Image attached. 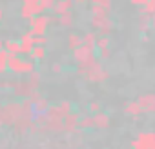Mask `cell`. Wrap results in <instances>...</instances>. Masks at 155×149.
Returning <instances> with one entry per match:
<instances>
[{"instance_id": "6da1fadb", "label": "cell", "mask_w": 155, "mask_h": 149, "mask_svg": "<svg viewBox=\"0 0 155 149\" xmlns=\"http://www.w3.org/2000/svg\"><path fill=\"white\" fill-rule=\"evenodd\" d=\"M71 4H73V0H60V2L55 6V13H60V15L68 13V9L71 8Z\"/></svg>"}, {"instance_id": "277c9868", "label": "cell", "mask_w": 155, "mask_h": 149, "mask_svg": "<svg viewBox=\"0 0 155 149\" xmlns=\"http://www.w3.org/2000/svg\"><path fill=\"white\" fill-rule=\"evenodd\" d=\"M75 2H86V0H75Z\"/></svg>"}, {"instance_id": "7a4b0ae2", "label": "cell", "mask_w": 155, "mask_h": 149, "mask_svg": "<svg viewBox=\"0 0 155 149\" xmlns=\"http://www.w3.org/2000/svg\"><path fill=\"white\" fill-rule=\"evenodd\" d=\"M33 56L35 58H42L44 56V47H35L33 49Z\"/></svg>"}, {"instance_id": "3957f363", "label": "cell", "mask_w": 155, "mask_h": 149, "mask_svg": "<svg viewBox=\"0 0 155 149\" xmlns=\"http://www.w3.org/2000/svg\"><path fill=\"white\" fill-rule=\"evenodd\" d=\"M71 18H73V17H71L69 13H64V15L60 17V22H62V24H71Z\"/></svg>"}]
</instances>
